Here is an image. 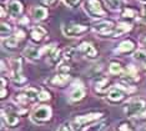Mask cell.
Listing matches in <instances>:
<instances>
[{"instance_id": "36", "label": "cell", "mask_w": 146, "mask_h": 131, "mask_svg": "<svg viewBox=\"0 0 146 131\" xmlns=\"http://www.w3.org/2000/svg\"><path fill=\"white\" fill-rule=\"evenodd\" d=\"M141 19L146 23V6H144V8H142V11H141Z\"/></svg>"}, {"instance_id": "28", "label": "cell", "mask_w": 146, "mask_h": 131, "mask_svg": "<svg viewBox=\"0 0 146 131\" xmlns=\"http://www.w3.org/2000/svg\"><path fill=\"white\" fill-rule=\"evenodd\" d=\"M105 3L111 10H119L121 6V0H105Z\"/></svg>"}, {"instance_id": "2", "label": "cell", "mask_w": 146, "mask_h": 131, "mask_svg": "<svg viewBox=\"0 0 146 131\" xmlns=\"http://www.w3.org/2000/svg\"><path fill=\"white\" fill-rule=\"evenodd\" d=\"M84 10L92 19H100L106 15V11L102 9L99 0H86L84 3Z\"/></svg>"}, {"instance_id": "3", "label": "cell", "mask_w": 146, "mask_h": 131, "mask_svg": "<svg viewBox=\"0 0 146 131\" xmlns=\"http://www.w3.org/2000/svg\"><path fill=\"white\" fill-rule=\"evenodd\" d=\"M51 115H52L51 107L42 105L34 109V111L31 112V120L35 124H44L51 119Z\"/></svg>"}, {"instance_id": "43", "label": "cell", "mask_w": 146, "mask_h": 131, "mask_svg": "<svg viewBox=\"0 0 146 131\" xmlns=\"http://www.w3.org/2000/svg\"><path fill=\"white\" fill-rule=\"evenodd\" d=\"M145 69H146V65H145Z\"/></svg>"}, {"instance_id": "33", "label": "cell", "mask_w": 146, "mask_h": 131, "mask_svg": "<svg viewBox=\"0 0 146 131\" xmlns=\"http://www.w3.org/2000/svg\"><path fill=\"white\" fill-rule=\"evenodd\" d=\"M80 1H81V0H64L65 5H68L69 8H75V6L78 5Z\"/></svg>"}, {"instance_id": "27", "label": "cell", "mask_w": 146, "mask_h": 131, "mask_svg": "<svg viewBox=\"0 0 146 131\" xmlns=\"http://www.w3.org/2000/svg\"><path fill=\"white\" fill-rule=\"evenodd\" d=\"M134 58H135V60H137L139 63L146 65V53L145 51H142V50H137V51H135L134 53Z\"/></svg>"}, {"instance_id": "25", "label": "cell", "mask_w": 146, "mask_h": 131, "mask_svg": "<svg viewBox=\"0 0 146 131\" xmlns=\"http://www.w3.org/2000/svg\"><path fill=\"white\" fill-rule=\"evenodd\" d=\"M116 131H134V127H132V124L126 121H120L119 122V125L116 126Z\"/></svg>"}, {"instance_id": "18", "label": "cell", "mask_w": 146, "mask_h": 131, "mask_svg": "<svg viewBox=\"0 0 146 131\" xmlns=\"http://www.w3.org/2000/svg\"><path fill=\"white\" fill-rule=\"evenodd\" d=\"M134 49H135L134 41H131V40H125V41H122L120 45L117 46V49H116L115 51L119 54H127V53H131Z\"/></svg>"}, {"instance_id": "42", "label": "cell", "mask_w": 146, "mask_h": 131, "mask_svg": "<svg viewBox=\"0 0 146 131\" xmlns=\"http://www.w3.org/2000/svg\"><path fill=\"white\" fill-rule=\"evenodd\" d=\"M141 3H144V4H146V0H140Z\"/></svg>"}, {"instance_id": "24", "label": "cell", "mask_w": 146, "mask_h": 131, "mask_svg": "<svg viewBox=\"0 0 146 131\" xmlns=\"http://www.w3.org/2000/svg\"><path fill=\"white\" fill-rule=\"evenodd\" d=\"M105 129H106V122L101 121L98 124H91V125H89L84 131H104Z\"/></svg>"}, {"instance_id": "20", "label": "cell", "mask_w": 146, "mask_h": 131, "mask_svg": "<svg viewBox=\"0 0 146 131\" xmlns=\"http://www.w3.org/2000/svg\"><path fill=\"white\" fill-rule=\"evenodd\" d=\"M62 59H64V56H62V51L61 50H59V49H56L50 56H48V63L50 64L51 66H54L59 61H61Z\"/></svg>"}, {"instance_id": "8", "label": "cell", "mask_w": 146, "mask_h": 131, "mask_svg": "<svg viewBox=\"0 0 146 131\" xmlns=\"http://www.w3.org/2000/svg\"><path fill=\"white\" fill-rule=\"evenodd\" d=\"M114 29H115L114 23L108 21V20H104V21H100L94 25V30L101 35H110L114 31Z\"/></svg>"}, {"instance_id": "5", "label": "cell", "mask_w": 146, "mask_h": 131, "mask_svg": "<svg viewBox=\"0 0 146 131\" xmlns=\"http://www.w3.org/2000/svg\"><path fill=\"white\" fill-rule=\"evenodd\" d=\"M145 107V101L141 99H136V100H131L127 104H125L124 106V112L127 117H134L137 114H140Z\"/></svg>"}, {"instance_id": "21", "label": "cell", "mask_w": 146, "mask_h": 131, "mask_svg": "<svg viewBox=\"0 0 146 131\" xmlns=\"http://www.w3.org/2000/svg\"><path fill=\"white\" fill-rule=\"evenodd\" d=\"M24 92L26 97H28L29 102H35L39 100V94L40 92H38V90L34 89V87H28V89L24 90Z\"/></svg>"}, {"instance_id": "22", "label": "cell", "mask_w": 146, "mask_h": 131, "mask_svg": "<svg viewBox=\"0 0 146 131\" xmlns=\"http://www.w3.org/2000/svg\"><path fill=\"white\" fill-rule=\"evenodd\" d=\"M19 44V39L16 36H8L6 39H4V46L8 49H15Z\"/></svg>"}, {"instance_id": "1", "label": "cell", "mask_w": 146, "mask_h": 131, "mask_svg": "<svg viewBox=\"0 0 146 131\" xmlns=\"http://www.w3.org/2000/svg\"><path fill=\"white\" fill-rule=\"evenodd\" d=\"M102 117L101 112H91L88 114V115H80V116H76L71 122V127L72 130L75 131H80L82 127H85L86 125H90V124L96 122L98 120H100Z\"/></svg>"}, {"instance_id": "11", "label": "cell", "mask_w": 146, "mask_h": 131, "mask_svg": "<svg viewBox=\"0 0 146 131\" xmlns=\"http://www.w3.org/2000/svg\"><path fill=\"white\" fill-rule=\"evenodd\" d=\"M23 55L30 61H38L41 55V49H38L36 46H28V48L24 49Z\"/></svg>"}, {"instance_id": "7", "label": "cell", "mask_w": 146, "mask_h": 131, "mask_svg": "<svg viewBox=\"0 0 146 131\" xmlns=\"http://www.w3.org/2000/svg\"><path fill=\"white\" fill-rule=\"evenodd\" d=\"M125 94L126 91L120 85L115 86V87H111L109 90V94H108V100L109 102L111 104H120L122 100L125 99Z\"/></svg>"}, {"instance_id": "40", "label": "cell", "mask_w": 146, "mask_h": 131, "mask_svg": "<svg viewBox=\"0 0 146 131\" xmlns=\"http://www.w3.org/2000/svg\"><path fill=\"white\" fill-rule=\"evenodd\" d=\"M6 14V11H5V6H1V18H4Z\"/></svg>"}, {"instance_id": "32", "label": "cell", "mask_w": 146, "mask_h": 131, "mask_svg": "<svg viewBox=\"0 0 146 131\" xmlns=\"http://www.w3.org/2000/svg\"><path fill=\"white\" fill-rule=\"evenodd\" d=\"M39 100L40 101H48V100H50V94L46 90H41L40 94H39Z\"/></svg>"}, {"instance_id": "30", "label": "cell", "mask_w": 146, "mask_h": 131, "mask_svg": "<svg viewBox=\"0 0 146 131\" xmlns=\"http://www.w3.org/2000/svg\"><path fill=\"white\" fill-rule=\"evenodd\" d=\"M75 51H76V49H74V48H68V49L65 50L64 55H62V56H64V59H62V60L69 63V61H70V60L72 59V56H74Z\"/></svg>"}, {"instance_id": "37", "label": "cell", "mask_w": 146, "mask_h": 131, "mask_svg": "<svg viewBox=\"0 0 146 131\" xmlns=\"http://www.w3.org/2000/svg\"><path fill=\"white\" fill-rule=\"evenodd\" d=\"M42 3H44L45 5H51V4H54V3L56 1V0H41Z\"/></svg>"}, {"instance_id": "14", "label": "cell", "mask_w": 146, "mask_h": 131, "mask_svg": "<svg viewBox=\"0 0 146 131\" xmlns=\"http://www.w3.org/2000/svg\"><path fill=\"white\" fill-rule=\"evenodd\" d=\"M110 85H111V82L109 79L100 78L95 82V90H96V92H99V94H104V92L108 91V90L111 89Z\"/></svg>"}, {"instance_id": "29", "label": "cell", "mask_w": 146, "mask_h": 131, "mask_svg": "<svg viewBox=\"0 0 146 131\" xmlns=\"http://www.w3.org/2000/svg\"><path fill=\"white\" fill-rule=\"evenodd\" d=\"M14 101L18 102L19 105H25L26 102H29V100H28V97H26L25 92H23V94H16L14 97Z\"/></svg>"}, {"instance_id": "41", "label": "cell", "mask_w": 146, "mask_h": 131, "mask_svg": "<svg viewBox=\"0 0 146 131\" xmlns=\"http://www.w3.org/2000/svg\"><path fill=\"white\" fill-rule=\"evenodd\" d=\"M139 131H146V126H145V127H141V129L139 130Z\"/></svg>"}, {"instance_id": "16", "label": "cell", "mask_w": 146, "mask_h": 131, "mask_svg": "<svg viewBox=\"0 0 146 131\" xmlns=\"http://www.w3.org/2000/svg\"><path fill=\"white\" fill-rule=\"evenodd\" d=\"M31 16L36 21H42L48 16V10H46V8H42V6H34L31 9Z\"/></svg>"}, {"instance_id": "31", "label": "cell", "mask_w": 146, "mask_h": 131, "mask_svg": "<svg viewBox=\"0 0 146 131\" xmlns=\"http://www.w3.org/2000/svg\"><path fill=\"white\" fill-rule=\"evenodd\" d=\"M121 16L122 18H129V19H132L136 16V11L132 9H124L121 11Z\"/></svg>"}, {"instance_id": "9", "label": "cell", "mask_w": 146, "mask_h": 131, "mask_svg": "<svg viewBox=\"0 0 146 131\" xmlns=\"http://www.w3.org/2000/svg\"><path fill=\"white\" fill-rule=\"evenodd\" d=\"M1 115H3V121L9 127H15L19 124V114L13 111V110H9L8 112H5L4 110H3Z\"/></svg>"}, {"instance_id": "19", "label": "cell", "mask_w": 146, "mask_h": 131, "mask_svg": "<svg viewBox=\"0 0 146 131\" xmlns=\"http://www.w3.org/2000/svg\"><path fill=\"white\" fill-rule=\"evenodd\" d=\"M130 30H131L130 24H120V25H117V28L114 29V31H112L109 36H110V38H119V36L124 35L125 33L130 31Z\"/></svg>"}, {"instance_id": "17", "label": "cell", "mask_w": 146, "mask_h": 131, "mask_svg": "<svg viewBox=\"0 0 146 131\" xmlns=\"http://www.w3.org/2000/svg\"><path fill=\"white\" fill-rule=\"evenodd\" d=\"M85 96V89L84 86L79 85V86H75L72 89V91L70 92V101L71 102H76V101H80V100L84 99Z\"/></svg>"}, {"instance_id": "4", "label": "cell", "mask_w": 146, "mask_h": 131, "mask_svg": "<svg viewBox=\"0 0 146 131\" xmlns=\"http://www.w3.org/2000/svg\"><path fill=\"white\" fill-rule=\"evenodd\" d=\"M11 65V80L14 84H18V85H21L26 81V79L21 75V66H23V60L21 58H15L10 61Z\"/></svg>"}, {"instance_id": "26", "label": "cell", "mask_w": 146, "mask_h": 131, "mask_svg": "<svg viewBox=\"0 0 146 131\" xmlns=\"http://www.w3.org/2000/svg\"><path fill=\"white\" fill-rule=\"evenodd\" d=\"M11 33V26L8 23H1V26H0V34H1V38H6L9 36Z\"/></svg>"}, {"instance_id": "34", "label": "cell", "mask_w": 146, "mask_h": 131, "mask_svg": "<svg viewBox=\"0 0 146 131\" xmlns=\"http://www.w3.org/2000/svg\"><path fill=\"white\" fill-rule=\"evenodd\" d=\"M58 131H71V127L68 125V124H64L58 129Z\"/></svg>"}, {"instance_id": "38", "label": "cell", "mask_w": 146, "mask_h": 131, "mask_svg": "<svg viewBox=\"0 0 146 131\" xmlns=\"http://www.w3.org/2000/svg\"><path fill=\"white\" fill-rule=\"evenodd\" d=\"M20 24H29V19L28 18H23L20 20Z\"/></svg>"}, {"instance_id": "12", "label": "cell", "mask_w": 146, "mask_h": 131, "mask_svg": "<svg viewBox=\"0 0 146 131\" xmlns=\"http://www.w3.org/2000/svg\"><path fill=\"white\" fill-rule=\"evenodd\" d=\"M8 13L11 18H18L23 13V5L18 0H11L8 4Z\"/></svg>"}, {"instance_id": "39", "label": "cell", "mask_w": 146, "mask_h": 131, "mask_svg": "<svg viewBox=\"0 0 146 131\" xmlns=\"http://www.w3.org/2000/svg\"><path fill=\"white\" fill-rule=\"evenodd\" d=\"M6 95V90H5V87H1V99H4Z\"/></svg>"}, {"instance_id": "35", "label": "cell", "mask_w": 146, "mask_h": 131, "mask_svg": "<svg viewBox=\"0 0 146 131\" xmlns=\"http://www.w3.org/2000/svg\"><path fill=\"white\" fill-rule=\"evenodd\" d=\"M139 43H140V46H142V48H146V35L142 36Z\"/></svg>"}, {"instance_id": "15", "label": "cell", "mask_w": 146, "mask_h": 131, "mask_svg": "<svg viewBox=\"0 0 146 131\" xmlns=\"http://www.w3.org/2000/svg\"><path fill=\"white\" fill-rule=\"evenodd\" d=\"M45 35H46V30L42 29L41 26H34V28L30 30V36H31L33 41H35V43L42 41Z\"/></svg>"}, {"instance_id": "10", "label": "cell", "mask_w": 146, "mask_h": 131, "mask_svg": "<svg viewBox=\"0 0 146 131\" xmlns=\"http://www.w3.org/2000/svg\"><path fill=\"white\" fill-rule=\"evenodd\" d=\"M78 51L89 59H95L98 56V51L90 43H81L78 48Z\"/></svg>"}, {"instance_id": "6", "label": "cell", "mask_w": 146, "mask_h": 131, "mask_svg": "<svg viewBox=\"0 0 146 131\" xmlns=\"http://www.w3.org/2000/svg\"><path fill=\"white\" fill-rule=\"evenodd\" d=\"M88 26L82 24H71V25H65L62 26V33L65 36L69 38H75V36H80L81 34L88 31Z\"/></svg>"}, {"instance_id": "13", "label": "cell", "mask_w": 146, "mask_h": 131, "mask_svg": "<svg viewBox=\"0 0 146 131\" xmlns=\"http://www.w3.org/2000/svg\"><path fill=\"white\" fill-rule=\"evenodd\" d=\"M69 79H70L69 74L60 72V74H58V75L52 76V79L49 80V82H50L52 86H64L65 84L69 81Z\"/></svg>"}, {"instance_id": "23", "label": "cell", "mask_w": 146, "mask_h": 131, "mask_svg": "<svg viewBox=\"0 0 146 131\" xmlns=\"http://www.w3.org/2000/svg\"><path fill=\"white\" fill-rule=\"evenodd\" d=\"M122 71H124L122 66L119 63L112 61L110 64V66H109V72H110L111 75H120V74H122Z\"/></svg>"}]
</instances>
